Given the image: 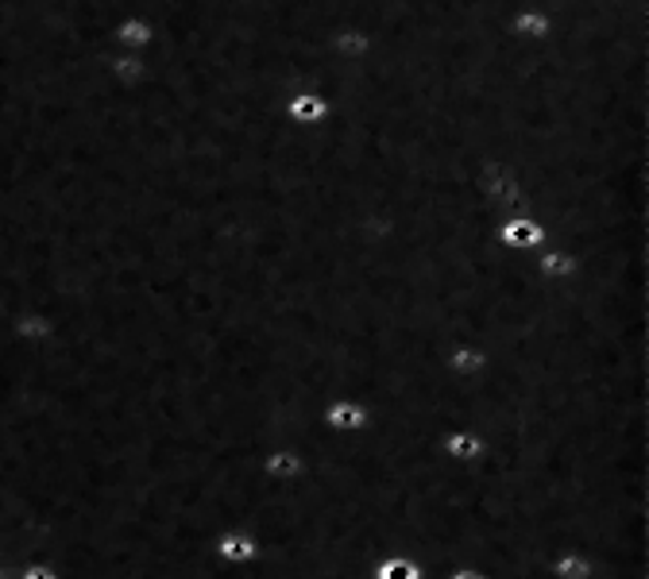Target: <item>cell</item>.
Listing matches in <instances>:
<instances>
[{
	"label": "cell",
	"mask_w": 649,
	"mask_h": 579,
	"mask_svg": "<svg viewBox=\"0 0 649 579\" xmlns=\"http://www.w3.org/2000/svg\"><path fill=\"white\" fill-rule=\"evenodd\" d=\"M371 425V406L363 398H329L321 406V429L333 437H356Z\"/></svg>",
	"instance_id": "obj_1"
}]
</instances>
